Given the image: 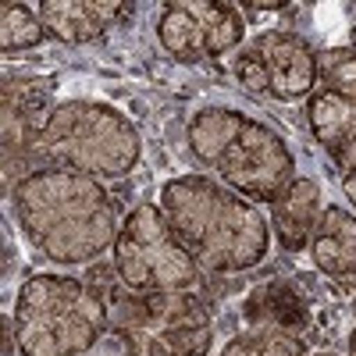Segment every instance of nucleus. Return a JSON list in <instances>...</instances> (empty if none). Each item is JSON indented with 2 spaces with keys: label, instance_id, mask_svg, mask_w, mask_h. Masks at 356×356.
Listing matches in <instances>:
<instances>
[{
  "label": "nucleus",
  "instance_id": "obj_1",
  "mask_svg": "<svg viewBox=\"0 0 356 356\" xmlns=\"http://www.w3.org/2000/svg\"><path fill=\"white\" fill-rule=\"evenodd\" d=\"M15 218L47 260L89 264L118 243V203L100 178L68 168H36L11 193Z\"/></svg>",
  "mask_w": 356,
  "mask_h": 356
},
{
  "label": "nucleus",
  "instance_id": "obj_2",
  "mask_svg": "<svg viewBox=\"0 0 356 356\" xmlns=\"http://www.w3.org/2000/svg\"><path fill=\"white\" fill-rule=\"evenodd\" d=\"M161 211L200 271H250L271 250V228L264 214L214 178L182 175L164 182Z\"/></svg>",
  "mask_w": 356,
  "mask_h": 356
},
{
  "label": "nucleus",
  "instance_id": "obj_3",
  "mask_svg": "<svg viewBox=\"0 0 356 356\" xmlns=\"http://www.w3.org/2000/svg\"><path fill=\"white\" fill-rule=\"evenodd\" d=\"M29 154L40 157L43 168H68L93 178H122L136 168L143 143L136 125L111 104L65 100L43 118Z\"/></svg>",
  "mask_w": 356,
  "mask_h": 356
},
{
  "label": "nucleus",
  "instance_id": "obj_4",
  "mask_svg": "<svg viewBox=\"0 0 356 356\" xmlns=\"http://www.w3.org/2000/svg\"><path fill=\"white\" fill-rule=\"evenodd\" d=\"M107 332L104 296L68 275H33L18 289L15 342L22 356H82Z\"/></svg>",
  "mask_w": 356,
  "mask_h": 356
},
{
  "label": "nucleus",
  "instance_id": "obj_5",
  "mask_svg": "<svg viewBox=\"0 0 356 356\" xmlns=\"http://www.w3.org/2000/svg\"><path fill=\"white\" fill-rule=\"evenodd\" d=\"M114 271L125 289L154 292H186L200 278V267L189 250L178 243L161 207L143 203L125 218L114 243Z\"/></svg>",
  "mask_w": 356,
  "mask_h": 356
},
{
  "label": "nucleus",
  "instance_id": "obj_6",
  "mask_svg": "<svg viewBox=\"0 0 356 356\" xmlns=\"http://www.w3.org/2000/svg\"><path fill=\"white\" fill-rule=\"evenodd\" d=\"M214 175L221 178V186L250 203H275L296 182V157L271 125L246 118L243 129L221 150Z\"/></svg>",
  "mask_w": 356,
  "mask_h": 356
},
{
  "label": "nucleus",
  "instance_id": "obj_7",
  "mask_svg": "<svg viewBox=\"0 0 356 356\" xmlns=\"http://www.w3.org/2000/svg\"><path fill=\"white\" fill-rule=\"evenodd\" d=\"M317 79L307 100V122L328 157L349 175L356 171V50L339 47L317 57Z\"/></svg>",
  "mask_w": 356,
  "mask_h": 356
},
{
  "label": "nucleus",
  "instance_id": "obj_8",
  "mask_svg": "<svg viewBox=\"0 0 356 356\" xmlns=\"http://www.w3.org/2000/svg\"><path fill=\"white\" fill-rule=\"evenodd\" d=\"M235 79L250 93L275 100H303L317 86V54L296 33H264L235 57Z\"/></svg>",
  "mask_w": 356,
  "mask_h": 356
},
{
  "label": "nucleus",
  "instance_id": "obj_9",
  "mask_svg": "<svg viewBox=\"0 0 356 356\" xmlns=\"http://www.w3.org/2000/svg\"><path fill=\"white\" fill-rule=\"evenodd\" d=\"M164 50L178 61H211L235 50L246 36V22L235 4L221 0H175L157 22Z\"/></svg>",
  "mask_w": 356,
  "mask_h": 356
},
{
  "label": "nucleus",
  "instance_id": "obj_10",
  "mask_svg": "<svg viewBox=\"0 0 356 356\" xmlns=\"http://www.w3.org/2000/svg\"><path fill=\"white\" fill-rule=\"evenodd\" d=\"M136 328L146 339V356H207L214 342L211 310L193 292H154L139 300Z\"/></svg>",
  "mask_w": 356,
  "mask_h": 356
},
{
  "label": "nucleus",
  "instance_id": "obj_11",
  "mask_svg": "<svg viewBox=\"0 0 356 356\" xmlns=\"http://www.w3.org/2000/svg\"><path fill=\"white\" fill-rule=\"evenodd\" d=\"M129 15L132 4L122 0H43L40 4L43 29L61 43H93Z\"/></svg>",
  "mask_w": 356,
  "mask_h": 356
},
{
  "label": "nucleus",
  "instance_id": "obj_12",
  "mask_svg": "<svg viewBox=\"0 0 356 356\" xmlns=\"http://www.w3.org/2000/svg\"><path fill=\"white\" fill-rule=\"evenodd\" d=\"M321 186L314 178H296V182L271 203V232L282 250L300 253L310 250L314 228L321 221Z\"/></svg>",
  "mask_w": 356,
  "mask_h": 356
},
{
  "label": "nucleus",
  "instance_id": "obj_13",
  "mask_svg": "<svg viewBox=\"0 0 356 356\" xmlns=\"http://www.w3.org/2000/svg\"><path fill=\"white\" fill-rule=\"evenodd\" d=\"M310 257L328 278H356V214L346 207H324L310 239Z\"/></svg>",
  "mask_w": 356,
  "mask_h": 356
},
{
  "label": "nucleus",
  "instance_id": "obj_14",
  "mask_svg": "<svg viewBox=\"0 0 356 356\" xmlns=\"http://www.w3.org/2000/svg\"><path fill=\"white\" fill-rule=\"evenodd\" d=\"M246 114L243 111H232V107H203L193 122H189V150L200 164L214 168L221 150L232 143V136L243 129Z\"/></svg>",
  "mask_w": 356,
  "mask_h": 356
},
{
  "label": "nucleus",
  "instance_id": "obj_15",
  "mask_svg": "<svg viewBox=\"0 0 356 356\" xmlns=\"http://www.w3.org/2000/svg\"><path fill=\"white\" fill-rule=\"evenodd\" d=\"M253 321H257V328H278V332L300 335L303 321H307V310H303V300L289 285H271V289H264L257 296Z\"/></svg>",
  "mask_w": 356,
  "mask_h": 356
},
{
  "label": "nucleus",
  "instance_id": "obj_16",
  "mask_svg": "<svg viewBox=\"0 0 356 356\" xmlns=\"http://www.w3.org/2000/svg\"><path fill=\"white\" fill-rule=\"evenodd\" d=\"M47 36V29L40 22V15H33L25 4H8L0 8V50L11 54V50H29V47H40Z\"/></svg>",
  "mask_w": 356,
  "mask_h": 356
},
{
  "label": "nucleus",
  "instance_id": "obj_17",
  "mask_svg": "<svg viewBox=\"0 0 356 356\" xmlns=\"http://www.w3.org/2000/svg\"><path fill=\"white\" fill-rule=\"evenodd\" d=\"M221 356H303V342L292 332L278 328H253L250 335L232 339Z\"/></svg>",
  "mask_w": 356,
  "mask_h": 356
},
{
  "label": "nucleus",
  "instance_id": "obj_18",
  "mask_svg": "<svg viewBox=\"0 0 356 356\" xmlns=\"http://www.w3.org/2000/svg\"><path fill=\"white\" fill-rule=\"evenodd\" d=\"M253 11H285L289 4H285V0H275V4H271V0H264V4H250Z\"/></svg>",
  "mask_w": 356,
  "mask_h": 356
},
{
  "label": "nucleus",
  "instance_id": "obj_19",
  "mask_svg": "<svg viewBox=\"0 0 356 356\" xmlns=\"http://www.w3.org/2000/svg\"><path fill=\"white\" fill-rule=\"evenodd\" d=\"M346 196L353 200V207H356V171H349L346 175Z\"/></svg>",
  "mask_w": 356,
  "mask_h": 356
},
{
  "label": "nucleus",
  "instance_id": "obj_20",
  "mask_svg": "<svg viewBox=\"0 0 356 356\" xmlns=\"http://www.w3.org/2000/svg\"><path fill=\"white\" fill-rule=\"evenodd\" d=\"M349 356H356V332L349 335Z\"/></svg>",
  "mask_w": 356,
  "mask_h": 356
},
{
  "label": "nucleus",
  "instance_id": "obj_21",
  "mask_svg": "<svg viewBox=\"0 0 356 356\" xmlns=\"http://www.w3.org/2000/svg\"><path fill=\"white\" fill-rule=\"evenodd\" d=\"M349 303H353V310H356V285L349 289Z\"/></svg>",
  "mask_w": 356,
  "mask_h": 356
},
{
  "label": "nucleus",
  "instance_id": "obj_22",
  "mask_svg": "<svg viewBox=\"0 0 356 356\" xmlns=\"http://www.w3.org/2000/svg\"><path fill=\"white\" fill-rule=\"evenodd\" d=\"M314 356H335V353H314Z\"/></svg>",
  "mask_w": 356,
  "mask_h": 356
}]
</instances>
